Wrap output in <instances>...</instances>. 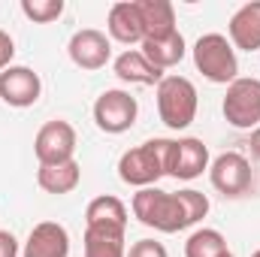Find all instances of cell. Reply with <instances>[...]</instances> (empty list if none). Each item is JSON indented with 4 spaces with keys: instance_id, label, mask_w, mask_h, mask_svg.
Here are the masks:
<instances>
[{
    "instance_id": "13",
    "label": "cell",
    "mask_w": 260,
    "mask_h": 257,
    "mask_svg": "<svg viewBox=\"0 0 260 257\" xmlns=\"http://www.w3.org/2000/svg\"><path fill=\"white\" fill-rule=\"evenodd\" d=\"M230 46L242 52H260V0L245 3L233 12L230 24Z\"/></svg>"
},
{
    "instance_id": "11",
    "label": "cell",
    "mask_w": 260,
    "mask_h": 257,
    "mask_svg": "<svg viewBox=\"0 0 260 257\" xmlns=\"http://www.w3.org/2000/svg\"><path fill=\"white\" fill-rule=\"evenodd\" d=\"M203 170H209V148L203 145V139H176L173 142V157H170V173L173 179L191 182L197 176H203Z\"/></svg>"
},
{
    "instance_id": "21",
    "label": "cell",
    "mask_w": 260,
    "mask_h": 257,
    "mask_svg": "<svg viewBox=\"0 0 260 257\" xmlns=\"http://www.w3.org/2000/svg\"><path fill=\"white\" fill-rule=\"evenodd\" d=\"M185 257H233L227 248V239L221 236V230L203 227L194 230L185 242Z\"/></svg>"
},
{
    "instance_id": "6",
    "label": "cell",
    "mask_w": 260,
    "mask_h": 257,
    "mask_svg": "<svg viewBox=\"0 0 260 257\" xmlns=\"http://www.w3.org/2000/svg\"><path fill=\"white\" fill-rule=\"evenodd\" d=\"M136 115H139L136 97H130L121 88L103 91L94 103V121L103 133H124L136 124Z\"/></svg>"
},
{
    "instance_id": "27",
    "label": "cell",
    "mask_w": 260,
    "mask_h": 257,
    "mask_svg": "<svg viewBox=\"0 0 260 257\" xmlns=\"http://www.w3.org/2000/svg\"><path fill=\"white\" fill-rule=\"evenodd\" d=\"M251 151H254V154L260 157V127L251 133Z\"/></svg>"
},
{
    "instance_id": "15",
    "label": "cell",
    "mask_w": 260,
    "mask_h": 257,
    "mask_svg": "<svg viewBox=\"0 0 260 257\" xmlns=\"http://www.w3.org/2000/svg\"><path fill=\"white\" fill-rule=\"evenodd\" d=\"M106 27H109V37L124 43V46H133L145 40L142 34V18H139V9H136V0H121L109 9V18H106Z\"/></svg>"
},
{
    "instance_id": "10",
    "label": "cell",
    "mask_w": 260,
    "mask_h": 257,
    "mask_svg": "<svg viewBox=\"0 0 260 257\" xmlns=\"http://www.w3.org/2000/svg\"><path fill=\"white\" fill-rule=\"evenodd\" d=\"M70 61L79 67V70H100L106 67L109 55H112V46L106 40L103 30H94V27H85V30H76L70 37Z\"/></svg>"
},
{
    "instance_id": "8",
    "label": "cell",
    "mask_w": 260,
    "mask_h": 257,
    "mask_svg": "<svg viewBox=\"0 0 260 257\" xmlns=\"http://www.w3.org/2000/svg\"><path fill=\"white\" fill-rule=\"evenodd\" d=\"M34 154H37L40 167L73 160V154H76V130H73V124L70 121H61V118L46 121L43 127L37 130Z\"/></svg>"
},
{
    "instance_id": "4",
    "label": "cell",
    "mask_w": 260,
    "mask_h": 257,
    "mask_svg": "<svg viewBox=\"0 0 260 257\" xmlns=\"http://www.w3.org/2000/svg\"><path fill=\"white\" fill-rule=\"evenodd\" d=\"M194 67L215 85H230L239 79L236 49L224 34H203L194 43Z\"/></svg>"
},
{
    "instance_id": "7",
    "label": "cell",
    "mask_w": 260,
    "mask_h": 257,
    "mask_svg": "<svg viewBox=\"0 0 260 257\" xmlns=\"http://www.w3.org/2000/svg\"><path fill=\"white\" fill-rule=\"evenodd\" d=\"M209 179H212V188L221 191L224 197H242L251 188L254 173H251V164L245 154L224 151L209 164Z\"/></svg>"
},
{
    "instance_id": "12",
    "label": "cell",
    "mask_w": 260,
    "mask_h": 257,
    "mask_svg": "<svg viewBox=\"0 0 260 257\" xmlns=\"http://www.w3.org/2000/svg\"><path fill=\"white\" fill-rule=\"evenodd\" d=\"M24 257H70L67 227L58 221H40L24 242Z\"/></svg>"
},
{
    "instance_id": "5",
    "label": "cell",
    "mask_w": 260,
    "mask_h": 257,
    "mask_svg": "<svg viewBox=\"0 0 260 257\" xmlns=\"http://www.w3.org/2000/svg\"><path fill=\"white\" fill-rule=\"evenodd\" d=\"M224 118L236 130H257L260 127V79L239 76L227 85L224 94Z\"/></svg>"
},
{
    "instance_id": "28",
    "label": "cell",
    "mask_w": 260,
    "mask_h": 257,
    "mask_svg": "<svg viewBox=\"0 0 260 257\" xmlns=\"http://www.w3.org/2000/svg\"><path fill=\"white\" fill-rule=\"evenodd\" d=\"M251 257H260V248H257V251H254V254H251Z\"/></svg>"
},
{
    "instance_id": "1",
    "label": "cell",
    "mask_w": 260,
    "mask_h": 257,
    "mask_svg": "<svg viewBox=\"0 0 260 257\" xmlns=\"http://www.w3.org/2000/svg\"><path fill=\"white\" fill-rule=\"evenodd\" d=\"M173 142L176 139H148V142L124 151L121 160H118L121 182L133 185V188H151L157 179H164L170 173Z\"/></svg>"
},
{
    "instance_id": "16",
    "label": "cell",
    "mask_w": 260,
    "mask_h": 257,
    "mask_svg": "<svg viewBox=\"0 0 260 257\" xmlns=\"http://www.w3.org/2000/svg\"><path fill=\"white\" fill-rule=\"evenodd\" d=\"M112 70H115V76H118L121 82H130V85H160V79H164V70H157L154 64H148L139 49L121 52V55L115 58Z\"/></svg>"
},
{
    "instance_id": "2",
    "label": "cell",
    "mask_w": 260,
    "mask_h": 257,
    "mask_svg": "<svg viewBox=\"0 0 260 257\" xmlns=\"http://www.w3.org/2000/svg\"><path fill=\"white\" fill-rule=\"evenodd\" d=\"M133 215L139 224L154 227L160 233H179L188 227L179 194L160 191V188H139L133 194Z\"/></svg>"
},
{
    "instance_id": "25",
    "label": "cell",
    "mask_w": 260,
    "mask_h": 257,
    "mask_svg": "<svg viewBox=\"0 0 260 257\" xmlns=\"http://www.w3.org/2000/svg\"><path fill=\"white\" fill-rule=\"evenodd\" d=\"M12 55H15V43H12V37L6 34V30H0V70H6V67H12Z\"/></svg>"
},
{
    "instance_id": "3",
    "label": "cell",
    "mask_w": 260,
    "mask_h": 257,
    "mask_svg": "<svg viewBox=\"0 0 260 257\" xmlns=\"http://www.w3.org/2000/svg\"><path fill=\"white\" fill-rule=\"evenodd\" d=\"M157 115L170 130H185L197 118V88L185 76H164L157 85Z\"/></svg>"
},
{
    "instance_id": "14",
    "label": "cell",
    "mask_w": 260,
    "mask_h": 257,
    "mask_svg": "<svg viewBox=\"0 0 260 257\" xmlns=\"http://www.w3.org/2000/svg\"><path fill=\"white\" fill-rule=\"evenodd\" d=\"M139 18H142V34L145 40H164L176 34V9L170 0H136Z\"/></svg>"
},
{
    "instance_id": "20",
    "label": "cell",
    "mask_w": 260,
    "mask_h": 257,
    "mask_svg": "<svg viewBox=\"0 0 260 257\" xmlns=\"http://www.w3.org/2000/svg\"><path fill=\"white\" fill-rule=\"evenodd\" d=\"M85 257H127L124 230L85 227Z\"/></svg>"
},
{
    "instance_id": "23",
    "label": "cell",
    "mask_w": 260,
    "mask_h": 257,
    "mask_svg": "<svg viewBox=\"0 0 260 257\" xmlns=\"http://www.w3.org/2000/svg\"><path fill=\"white\" fill-rule=\"evenodd\" d=\"M182 206H185V218H188V227H194L197 221H203L209 215V197L206 194L194 191V188H185V191H176Z\"/></svg>"
},
{
    "instance_id": "22",
    "label": "cell",
    "mask_w": 260,
    "mask_h": 257,
    "mask_svg": "<svg viewBox=\"0 0 260 257\" xmlns=\"http://www.w3.org/2000/svg\"><path fill=\"white\" fill-rule=\"evenodd\" d=\"M21 12L37 24H49V21L61 18L64 0H21Z\"/></svg>"
},
{
    "instance_id": "17",
    "label": "cell",
    "mask_w": 260,
    "mask_h": 257,
    "mask_svg": "<svg viewBox=\"0 0 260 257\" xmlns=\"http://www.w3.org/2000/svg\"><path fill=\"white\" fill-rule=\"evenodd\" d=\"M85 227H112V230H127V206L112 197H94L85 209Z\"/></svg>"
},
{
    "instance_id": "9",
    "label": "cell",
    "mask_w": 260,
    "mask_h": 257,
    "mask_svg": "<svg viewBox=\"0 0 260 257\" xmlns=\"http://www.w3.org/2000/svg\"><path fill=\"white\" fill-rule=\"evenodd\" d=\"M43 82L30 67H6L0 73V100L15 109H27L40 100Z\"/></svg>"
},
{
    "instance_id": "18",
    "label": "cell",
    "mask_w": 260,
    "mask_h": 257,
    "mask_svg": "<svg viewBox=\"0 0 260 257\" xmlns=\"http://www.w3.org/2000/svg\"><path fill=\"white\" fill-rule=\"evenodd\" d=\"M79 179H82V167L73 160L64 164H49V167H40L37 173V185L46 194H70L79 188Z\"/></svg>"
},
{
    "instance_id": "19",
    "label": "cell",
    "mask_w": 260,
    "mask_h": 257,
    "mask_svg": "<svg viewBox=\"0 0 260 257\" xmlns=\"http://www.w3.org/2000/svg\"><path fill=\"white\" fill-rule=\"evenodd\" d=\"M139 52L145 55L148 64H154L157 70H170V67H176L185 58V37L176 30V34H170L164 40H142Z\"/></svg>"
},
{
    "instance_id": "26",
    "label": "cell",
    "mask_w": 260,
    "mask_h": 257,
    "mask_svg": "<svg viewBox=\"0 0 260 257\" xmlns=\"http://www.w3.org/2000/svg\"><path fill=\"white\" fill-rule=\"evenodd\" d=\"M0 257H18V239L9 230H0Z\"/></svg>"
},
{
    "instance_id": "24",
    "label": "cell",
    "mask_w": 260,
    "mask_h": 257,
    "mask_svg": "<svg viewBox=\"0 0 260 257\" xmlns=\"http://www.w3.org/2000/svg\"><path fill=\"white\" fill-rule=\"evenodd\" d=\"M127 257H170V254H167V248H164L160 242H154V239H139V242L130 245Z\"/></svg>"
}]
</instances>
